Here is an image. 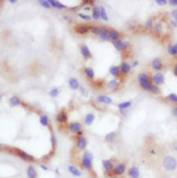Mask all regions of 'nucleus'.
Returning a JSON list of instances; mask_svg holds the SVG:
<instances>
[{
	"mask_svg": "<svg viewBox=\"0 0 177 178\" xmlns=\"http://www.w3.org/2000/svg\"><path fill=\"white\" fill-rule=\"evenodd\" d=\"M169 24H170V26H171L172 28H177V22L176 20L171 19V20H169Z\"/></svg>",
	"mask_w": 177,
	"mask_h": 178,
	"instance_id": "obj_49",
	"label": "nucleus"
},
{
	"mask_svg": "<svg viewBox=\"0 0 177 178\" xmlns=\"http://www.w3.org/2000/svg\"><path fill=\"white\" fill-rule=\"evenodd\" d=\"M154 26H155V22H154V19H149V20H146L145 24H144L145 31H152Z\"/></svg>",
	"mask_w": 177,
	"mask_h": 178,
	"instance_id": "obj_36",
	"label": "nucleus"
},
{
	"mask_svg": "<svg viewBox=\"0 0 177 178\" xmlns=\"http://www.w3.org/2000/svg\"><path fill=\"white\" fill-rule=\"evenodd\" d=\"M170 16H171V18L174 20H176L177 22V8H174V10L170 12Z\"/></svg>",
	"mask_w": 177,
	"mask_h": 178,
	"instance_id": "obj_45",
	"label": "nucleus"
},
{
	"mask_svg": "<svg viewBox=\"0 0 177 178\" xmlns=\"http://www.w3.org/2000/svg\"><path fill=\"white\" fill-rule=\"evenodd\" d=\"M106 87L110 90L111 92H116L120 89V83L118 79H111L106 83Z\"/></svg>",
	"mask_w": 177,
	"mask_h": 178,
	"instance_id": "obj_15",
	"label": "nucleus"
},
{
	"mask_svg": "<svg viewBox=\"0 0 177 178\" xmlns=\"http://www.w3.org/2000/svg\"><path fill=\"white\" fill-rule=\"evenodd\" d=\"M26 176L27 178H38L37 169L33 166V165H28L26 169Z\"/></svg>",
	"mask_w": 177,
	"mask_h": 178,
	"instance_id": "obj_27",
	"label": "nucleus"
},
{
	"mask_svg": "<svg viewBox=\"0 0 177 178\" xmlns=\"http://www.w3.org/2000/svg\"><path fill=\"white\" fill-rule=\"evenodd\" d=\"M81 57L86 60H89V59H91L92 58L91 50L89 49V46L85 45V44H81Z\"/></svg>",
	"mask_w": 177,
	"mask_h": 178,
	"instance_id": "obj_16",
	"label": "nucleus"
},
{
	"mask_svg": "<svg viewBox=\"0 0 177 178\" xmlns=\"http://www.w3.org/2000/svg\"><path fill=\"white\" fill-rule=\"evenodd\" d=\"M151 83L156 86H162L165 83V76L162 72H156L155 75L151 76Z\"/></svg>",
	"mask_w": 177,
	"mask_h": 178,
	"instance_id": "obj_6",
	"label": "nucleus"
},
{
	"mask_svg": "<svg viewBox=\"0 0 177 178\" xmlns=\"http://www.w3.org/2000/svg\"><path fill=\"white\" fill-rule=\"evenodd\" d=\"M119 69H120V73L123 75V76H128L129 73H131V71H132V66L130 63L128 61H122L120 65H119Z\"/></svg>",
	"mask_w": 177,
	"mask_h": 178,
	"instance_id": "obj_14",
	"label": "nucleus"
},
{
	"mask_svg": "<svg viewBox=\"0 0 177 178\" xmlns=\"http://www.w3.org/2000/svg\"><path fill=\"white\" fill-rule=\"evenodd\" d=\"M51 144H52V146L56 149V146H57V138H56V136L54 135L51 136Z\"/></svg>",
	"mask_w": 177,
	"mask_h": 178,
	"instance_id": "obj_47",
	"label": "nucleus"
},
{
	"mask_svg": "<svg viewBox=\"0 0 177 178\" xmlns=\"http://www.w3.org/2000/svg\"><path fill=\"white\" fill-rule=\"evenodd\" d=\"M8 2H11V4H16L17 0H8Z\"/></svg>",
	"mask_w": 177,
	"mask_h": 178,
	"instance_id": "obj_58",
	"label": "nucleus"
},
{
	"mask_svg": "<svg viewBox=\"0 0 177 178\" xmlns=\"http://www.w3.org/2000/svg\"><path fill=\"white\" fill-rule=\"evenodd\" d=\"M162 167L166 172H174L177 169V158L171 155L164 156L162 159Z\"/></svg>",
	"mask_w": 177,
	"mask_h": 178,
	"instance_id": "obj_3",
	"label": "nucleus"
},
{
	"mask_svg": "<svg viewBox=\"0 0 177 178\" xmlns=\"http://www.w3.org/2000/svg\"><path fill=\"white\" fill-rule=\"evenodd\" d=\"M165 28H164V22H156L154 28H152V33L155 34L157 38H162L163 37V34L165 33Z\"/></svg>",
	"mask_w": 177,
	"mask_h": 178,
	"instance_id": "obj_7",
	"label": "nucleus"
},
{
	"mask_svg": "<svg viewBox=\"0 0 177 178\" xmlns=\"http://www.w3.org/2000/svg\"><path fill=\"white\" fill-rule=\"evenodd\" d=\"M109 73L112 77H115V79H119L120 76H122L120 69H119V66H117V65H112V66L109 69Z\"/></svg>",
	"mask_w": 177,
	"mask_h": 178,
	"instance_id": "obj_22",
	"label": "nucleus"
},
{
	"mask_svg": "<svg viewBox=\"0 0 177 178\" xmlns=\"http://www.w3.org/2000/svg\"><path fill=\"white\" fill-rule=\"evenodd\" d=\"M115 165H116V163L113 162V159H103L102 161V166L104 169V173H112Z\"/></svg>",
	"mask_w": 177,
	"mask_h": 178,
	"instance_id": "obj_8",
	"label": "nucleus"
},
{
	"mask_svg": "<svg viewBox=\"0 0 177 178\" xmlns=\"http://www.w3.org/2000/svg\"><path fill=\"white\" fill-rule=\"evenodd\" d=\"M109 32H110V28L106 26H102V32L99 34V39L102 41H110V37H109Z\"/></svg>",
	"mask_w": 177,
	"mask_h": 178,
	"instance_id": "obj_24",
	"label": "nucleus"
},
{
	"mask_svg": "<svg viewBox=\"0 0 177 178\" xmlns=\"http://www.w3.org/2000/svg\"><path fill=\"white\" fill-rule=\"evenodd\" d=\"M171 114L175 117V118H177V105H175V106H172L171 108Z\"/></svg>",
	"mask_w": 177,
	"mask_h": 178,
	"instance_id": "obj_48",
	"label": "nucleus"
},
{
	"mask_svg": "<svg viewBox=\"0 0 177 178\" xmlns=\"http://www.w3.org/2000/svg\"><path fill=\"white\" fill-rule=\"evenodd\" d=\"M40 167H42L43 170H45V171H47V170H48V167L46 166V165H44V164H40Z\"/></svg>",
	"mask_w": 177,
	"mask_h": 178,
	"instance_id": "obj_57",
	"label": "nucleus"
},
{
	"mask_svg": "<svg viewBox=\"0 0 177 178\" xmlns=\"http://www.w3.org/2000/svg\"><path fill=\"white\" fill-rule=\"evenodd\" d=\"M131 66H132V69H134V67H137V66H138V61H137V60H134V61L131 63Z\"/></svg>",
	"mask_w": 177,
	"mask_h": 178,
	"instance_id": "obj_55",
	"label": "nucleus"
},
{
	"mask_svg": "<svg viewBox=\"0 0 177 178\" xmlns=\"http://www.w3.org/2000/svg\"><path fill=\"white\" fill-rule=\"evenodd\" d=\"M1 146H2V144H1V143H0V147H1Z\"/></svg>",
	"mask_w": 177,
	"mask_h": 178,
	"instance_id": "obj_60",
	"label": "nucleus"
},
{
	"mask_svg": "<svg viewBox=\"0 0 177 178\" xmlns=\"http://www.w3.org/2000/svg\"><path fill=\"white\" fill-rule=\"evenodd\" d=\"M79 91H81V93L83 94V96H87V91H86V89L84 86H81V87H79Z\"/></svg>",
	"mask_w": 177,
	"mask_h": 178,
	"instance_id": "obj_51",
	"label": "nucleus"
},
{
	"mask_svg": "<svg viewBox=\"0 0 177 178\" xmlns=\"http://www.w3.org/2000/svg\"><path fill=\"white\" fill-rule=\"evenodd\" d=\"M75 32L81 36H85L90 32V26L86 25V24H77L75 26Z\"/></svg>",
	"mask_w": 177,
	"mask_h": 178,
	"instance_id": "obj_13",
	"label": "nucleus"
},
{
	"mask_svg": "<svg viewBox=\"0 0 177 178\" xmlns=\"http://www.w3.org/2000/svg\"><path fill=\"white\" fill-rule=\"evenodd\" d=\"M8 103H10V106H11V108H16V106H19V105L22 104L20 97H18V96H12V97L10 98Z\"/></svg>",
	"mask_w": 177,
	"mask_h": 178,
	"instance_id": "obj_29",
	"label": "nucleus"
},
{
	"mask_svg": "<svg viewBox=\"0 0 177 178\" xmlns=\"http://www.w3.org/2000/svg\"><path fill=\"white\" fill-rule=\"evenodd\" d=\"M56 120L58 122L59 124H67V122H69V113L65 111V110H61V111H59L58 114L56 116Z\"/></svg>",
	"mask_w": 177,
	"mask_h": 178,
	"instance_id": "obj_12",
	"label": "nucleus"
},
{
	"mask_svg": "<svg viewBox=\"0 0 177 178\" xmlns=\"http://www.w3.org/2000/svg\"><path fill=\"white\" fill-rule=\"evenodd\" d=\"M163 67H164V63H163L162 58L157 57L155 59H152V61H151V69L152 70L156 71V72H161L163 70Z\"/></svg>",
	"mask_w": 177,
	"mask_h": 178,
	"instance_id": "obj_11",
	"label": "nucleus"
},
{
	"mask_svg": "<svg viewBox=\"0 0 177 178\" xmlns=\"http://www.w3.org/2000/svg\"><path fill=\"white\" fill-rule=\"evenodd\" d=\"M172 72H174V76L177 77V63L172 66Z\"/></svg>",
	"mask_w": 177,
	"mask_h": 178,
	"instance_id": "obj_54",
	"label": "nucleus"
},
{
	"mask_svg": "<svg viewBox=\"0 0 177 178\" xmlns=\"http://www.w3.org/2000/svg\"><path fill=\"white\" fill-rule=\"evenodd\" d=\"M155 2L158 6H165V5H168V0H156Z\"/></svg>",
	"mask_w": 177,
	"mask_h": 178,
	"instance_id": "obj_44",
	"label": "nucleus"
},
{
	"mask_svg": "<svg viewBox=\"0 0 177 178\" xmlns=\"http://www.w3.org/2000/svg\"><path fill=\"white\" fill-rule=\"evenodd\" d=\"M137 81H138L140 86L142 87V90H144V91L150 92L154 86V84L151 83V75L148 72H140L137 76Z\"/></svg>",
	"mask_w": 177,
	"mask_h": 178,
	"instance_id": "obj_2",
	"label": "nucleus"
},
{
	"mask_svg": "<svg viewBox=\"0 0 177 178\" xmlns=\"http://www.w3.org/2000/svg\"><path fill=\"white\" fill-rule=\"evenodd\" d=\"M131 106H132V100H125V102L119 103L117 105L118 110H119L120 112H126Z\"/></svg>",
	"mask_w": 177,
	"mask_h": 178,
	"instance_id": "obj_21",
	"label": "nucleus"
},
{
	"mask_svg": "<svg viewBox=\"0 0 177 178\" xmlns=\"http://www.w3.org/2000/svg\"><path fill=\"white\" fill-rule=\"evenodd\" d=\"M131 50V41L125 39L123 40V51H130Z\"/></svg>",
	"mask_w": 177,
	"mask_h": 178,
	"instance_id": "obj_41",
	"label": "nucleus"
},
{
	"mask_svg": "<svg viewBox=\"0 0 177 178\" xmlns=\"http://www.w3.org/2000/svg\"><path fill=\"white\" fill-rule=\"evenodd\" d=\"M95 120H96V114L93 113V112H90V113H87L84 117V124L86 126H91L95 123Z\"/></svg>",
	"mask_w": 177,
	"mask_h": 178,
	"instance_id": "obj_25",
	"label": "nucleus"
},
{
	"mask_svg": "<svg viewBox=\"0 0 177 178\" xmlns=\"http://www.w3.org/2000/svg\"><path fill=\"white\" fill-rule=\"evenodd\" d=\"M149 155H150V156H156V155H157L156 149H149Z\"/></svg>",
	"mask_w": 177,
	"mask_h": 178,
	"instance_id": "obj_53",
	"label": "nucleus"
},
{
	"mask_svg": "<svg viewBox=\"0 0 177 178\" xmlns=\"http://www.w3.org/2000/svg\"><path fill=\"white\" fill-rule=\"evenodd\" d=\"M67 127H69V131H70L71 133L76 136L78 132H81V130H83V124H81V122H71V123H69Z\"/></svg>",
	"mask_w": 177,
	"mask_h": 178,
	"instance_id": "obj_9",
	"label": "nucleus"
},
{
	"mask_svg": "<svg viewBox=\"0 0 177 178\" xmlns=\"http://www.w3.org/2000/svg\"><path fill=\"white\" fill-rule=\"evenodd\" d=\"M83 72H84V76H85L89 80H95L96 75H95V70L92 69L91 66H86V67H84Z\"/></svg>",
	"mask_w": 177,
	"mask_h": 178,
	"instance_id": "obj_20",
	"label": "nucleus"
},
{
	"mask_svg": "<svg viewBox=\"0 0 177 178\" xmlns=\"http://www.w3.org/2000/svg\"><path fill=\"white\" fill-rule=\"evenodd\" d=\"M63 19H64L65 22H69V24H70V22H72V18H71V17H69V16H63Z\"/></svg>",
	"mask_w": 177,
	"mask_h": 178,
	"instance_id": "obj_52",
	"label": "nucleus"
},
{
	"mask_svg": "<svg viewBox=\"0 0 177 178\" xmlns=\"http://www.w3.org/2000/svg\"><path fill=\"white\" fill-rule=\"evenodd\" d=\"M128 176L129 178H140V167L136 166V165H132L128 169Z\"/></svg>",
	"mask_w": 177,
	"mask_h": 178,
	"instance_id": "obj_17",
	"label": "nucleus"
},
{
	"mask_svg": "<svg viewBox=\"0 0 177 178\" xmlns=\"http://www.w3.org/2000/svg\"><path fill=\"white\" fill-rule=\"evenodd\" d=\"M8 150L11 151V153H13V155H16V156H18V157H20L22 161H26V162H28V163H32L36 161V158H34L32 155H30V153H27V152L22 151L20 149L11 147V149H8Z\"/></svg>",
	"mask_w": 177,
	"mask_h": 178,
	"instance_id": "obj_4",
	"label": "nucleus"
},
{
	"mask_svg": "<svg viewBox=\"0 0 177 178\" xmlns=\"http://www.w3.org/2000/svg\"><path fill=\"white\" fill-rule=\"evenodd\" d=\"M126 171H128L126 163L125 162H118V163H116V165H115V167H113L112 175H113V177H120V176H123Z\"/></svg>",
	"mask_w": 177,
	"mask_h": 178,
	"instance_id": "obj_5",
	"label": "nucleus"
},
{
	"mask_svg": "<svg viewBox=\"0 0 177 178\" xmlns=\"http://www.w3.org/2000/svg\"><path fill=\"white\" fill-rule=\"evenodd\" d=\"M116 138H117V132L116 131H111V132H109V133L105 135L104 140L106 142L107 144H112V143L116 142Z\"/></svg>",
	"mask_w": 177,
	"mask_h": 178,
	"instance_id": "obj_26",
	"label": "nucleus"
},
{
	"mask_svg": "<svg viewBox=\"0 0 177 178\" xmlns=\"http://www.w3.org/2000/svg\"><path fill=\"white\" fill-rule=\"evenodd\" d=\"M39 122H40V125L50 127V118H48V116H46V114H42L39 117Z\"/></svg>",
	"mask_w": 177,
	"mask_h": 178,
	"instance_id": "obj_33",
	"label": "nucleus"
},
{
	"mask_svg": "<svg viewBox=\"0 0 177 178\" xmlns=\"http://www.w3.org/2000/svg\"><path fill=\"white\" fill-rule=\"evenodd\" d=\"M48 2H50L51 7L57 8V10H65V8H66V6H65L63 2L58 1V0H48Z\"/></svg>",
	"mask_w": 177,
	"mask_h": 178,
	"instance_id": "obj_30",
	"label": "nucleus"
},
{
	"mask_svg": "<svg viewBox=\"0 0 177 178\" xmlns=\"http://www.w3.org/2000/svg\"><path fill=\"white\" fill-rule=\"evenodd\" d=\"M83 136H84V131H83V130H81V132H78V133H77V135H76V137H77V138H78V137H83Z\"/></svg>",
	"mask_w": 177,
	"mask_h": 178,
	"instance_id": "obj_56",
	"label": "nucleus"
},
{
	"mask_svg": "<svg viewBox=\"0 0 177 178\" xmlns=\"http://www.w3.org/2000/svg\"><path fill=\"white\" fill-rule=\"evenodd\" d=\"M166 50H168V53L170 54L171 57L177 58V43L172 44V45H168Z\"/></svg>",
	"mask_w": 177,
	"mask_h": 178,
	"instance_id": "obj_31",
	"label": "nucleus"
},
{
	"mask_svg": "<svg viewBox=\"0 0 177 178\" xmlns=\"http://www.w3.org/2000/svg\"><path fill=\"white\" fill-rule=\"evenodd\" d=\"M67 170H69V172H70L73 177H81V175H83L81 169H78V167L76 166V165H73V164H70V165L67 166Z\"/></svg>",
	"mask_w": 177,
	"mask_h": 178,
	"instance_id": "obj_23",
	"label": "nucleus"
},
{
	"mask_svg": "<svg viewBox=\"0 0 177 178\" xmlns=\"http://www.w3.org/2000/svg\"><path fill=\"white\" fill-rule=\"evenodd\" d=\"M171 149L174 150L175 152H177V139H175L174 142L171 143Z\"/></svg>",
	"mask_w": 177,
	"mask_h": 178,
	"instance_id": "obj_50",
	"label": "nucleus"
},
{
	"mask_svg": "<svg viewBox=\"0 0 177 178\" xmlns=\"http://www.w3.org/2000/svg\"><path fill=\"white\" fill-rule=\"evenodd\" d=\"M1 98H2V94H1V93H0V100H1Z\"/></svg>",
	"mask_w": 177,
	"mask_h": 178,
	"instance_id": "obj_59",
	"label": "nucleus"
},
{
	"mask_svg": "<svg viewBox=\"0 0 177 178\" xmlns=\"http://www.w3.org/2000/svg\"><path fill=\"white\" fill-rule=\"evenodd\" d=\"M69 86H70V89H72V90H79L81 83H79V80H78L77 78L72 77V78L69 79Z\"/></svg>",
	"mask_w": 177,
	"mask_h": 178,
	"instance_id": "obj_28",
	"label": "nucleus"
},
{
	"mask_svg": "<svg viewBox=\"0 0 177 178\" xmlns=\"http://www.w3.org/2000/svg\"><path fill=\"white\" fill-rule=\"evenodd\" d=\"M165 99L168 102H171L174 103L175 105H177V93H169L165 97Z\"/></svg>",
	"mask_w": 177,
	"mask_h": 178,
	"instance_id": "obj_38",
	"label": "nucleus"
},
{
	"mask_svg": "<svg viewBox=\"0 0 177 178\" xmlns=\"http://www.w3.org/2000/svg\"><path fill=\"white\" fill-rule=\"evenodd\" d=\"M38 2H39V5L40 6H43L44 8H51V5H50L48 0H39Z\"/></svg>",
	"mask_w": 177,
	"mask_h": 178,
	"instance_id": "obj_42",
	"label": "nucleus"
},
{
	"mask_svg": "<svg viewBox=\"0 0 177 178\" xmlns=\"http://www.w3.org/2000/svg\"><path fill=\"white\" fill-rule=\"evenodd\" d=\"M109 37H110V41H116V40H119L122 39V33L119 32L116 28H110V32H109Z\"/></svg>",
	"mask_w": 177,
	"mask_h": 178,
	"instance_id": "obj_19",
	"label": "nucleus"
},
{
	"mask_svg": "<svg viewBox=\"0 0 177 178\" xmlns=\"http://www.w3.org/2000/svg\"><path fill=\"white\" fill-rule=\"evenodd\" d=\"M81 165L86 171L93 172V153H92L91 151H89V150L83 151L81 159Z\"/></svg>",
	"mask_w": 177,
	"mask_h": 178,
	"instance_id": "obj_1",
	"label": "nucleus"
},
{
	"mask_svg": "<svg viewBox=\"0 0 177 178\" xmlns=\"http://www.w3.org/2000/svg\"><path fill=\"white\" fill-rule=\"evenodd\" d=\"M90 32L95 34L97 37H99V34L102 32V26H97V25H91L90 26Z\"/></svg>",
	"mask_w": 177,
	"mask_h": 178,
	"instance_id": "obj_35",
	"label": "nucleus"
},
{
	"mask_svg": "<svg viewBox=\"0 0 177 178\" xmlns=\"http://www.w3.org/2000/svg\"><path fill=\"white\" fill-rule=\"evenodd\" d=\"M76 147H77V150H79V151H85L86 147H87V138H86L85 136L78 137V138L76 139Z\"/></svg>",
	"mask_w": 177,
	"mask_h": 178,
	"instance_id": "obj_10",
	"label": "nucleus"
},
{
	"mask_svg": "<svg viewBox=\"0 0 177 178\" xmlns=\"http://www.w3.org/2000/svg\"><path fill=\"white\" fill-rule=\"evenodd\" d=\"M78 17L83 19L84 22H91L92 20V17L90 14H86V13H81V12H78Z\"/></svg>",
	"mask_w": 177,
	"mask_h": 178,
	"instance_id": "obj_39",
	"label": "nucleus"
},
{
	"mask_svg": "<svg viewBox=\"0 0 177 178\" xmlns=\"http://www.w3.org/2000/svg\"><path fill=\"white\" fill-rule=\"evenodd\" d=\"M92 19L93 20H101V16H99V6H97V5H93L92 6Z\"/></svg>",
	"mask_w": 177,
	"mask_h": 178,
	"instance_id": "obj_32",
	"label": "nucleus"
},
{
	"mask_svg": "<svg viewBox=\"0 0 177 178\" xmlns=\"http://www.w3.org/2000/svg\"><path fill=\"white\" fill-rule=\"evenodd\" d=\"M97 102L99 104H104V105H111L113 100L112 98L106 96V94H99V96H97Z\"/></svg>",
	"mask_w": 177,
	"mask_h": 178,
	"instance_id": "obj_18",
	"label": "nucleus"
},
{
	"mask_svg": "<svg viewBox=\"0 0 177 178\" xmlns=\"http://www.w3.org/2000/svg\"><path fill=\"white\" fill-rule=\"evenodd\" d=\"M150 92H151V93H154V94H160V93H161V89H160V86H156V85H154Z\"/></svg>",
	"mask_w": 177,
	"mask_h": 178,
	"instance_id": "obj_43",
	"label": "nucleus"
},
{
	"mask_svg": "<svg viewBox=\"0 0 177 178\" xmlns=\"http://www.w3.org/2000/svg\"><path fill=\"white\" fill-rule=\"evenodd\" d=\"M112 45H113V47L117 50V51L123 52V40H122V39L116 40V41H112Z\"/></svg>",
	"mask_w": 177,
	"mask_h": 178,
	"instance_id": "obj_37",
	"label": "nucleus"
},
{
	"mask_svg": "<svg viewBox=\"0 0 177 178\" xmlns=\"http://www.w3.org/2000/svg\"><path fill=\"white\" fill-rule=\"evenodd\" d=\"M59 93H60V91H59L58 87H53V89H51L50 90V92H48V94H50V97L52 98H56L59 96Z\"/></svg>",
	"mask_w": 177,
	"mask_h": 178,
	"instance_id": "obj_40",
	"label": "nucleus"
},
{
	"mask_svg": "<svg viewBox=\"0 0 177 178\" xmlns=\"http://www.w3.org/2000/svg\"><path fill=\"white\" fill-rule=\"evenodd\" d=\"M168 5L177 8V0H168Z\"/></svg>",
	"mask_w": 177,
	"mask_h": 178,
	"instance_id": "obj_46",
	"label": "nucleus"
},
{
	"mask_svg": "<svg viewBox=\"0 0 177 178\" xmlns=\"http://www.w3.org/2000/svg\"><path fill=\"white\" fill-rule=\"evenodd\" d=\"M99 16H101V19L104 20V22H107L109 20V16H107V12L105 10V7L104 6H99Z\"/></svg>",
	"mask_w": 177,
	"mask_h": 178,
	"instance_id": "obj_34",
	"label": "nucleus"
}]
</instances>
